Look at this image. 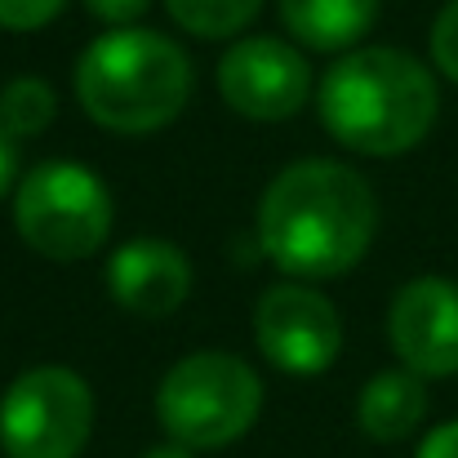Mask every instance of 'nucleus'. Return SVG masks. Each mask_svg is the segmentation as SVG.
Instances as JSON below:
<instances>
[{
  "label": "nucleus",
  "instance_id": "nucleus-1",
  "mask_svg": "<svg viewBox=\"0 0 458 458\" xmlns=\"http://www.w3.org/2000/svg\"><path fill=\"white\" fill-rule=\"evenodd\" d=\"M378 232V196L343 160H294L259 200V245L290 281L352 272Z\"/></svg>",
  "mask_w": 458,
  "mask_h": 458
},
{
  "label": "nucleus",
  "instance_id": "nucleus-2",
  "mask_svg": "<svg viewBox=\"0 0 458 458\" xmlns=\"http://www.w3.org/2000/svg\"><path fill=\"white\" fill-rule=\"evenodd\" d=\"M325 134L360 156L414 152L441 112V89L428 63L392 45L347 49L316 89Z\"/></svg>",
  "mask_w": 458,
  "mask_h": 458
},
{
  "label": "nucleus",
  "instance_id": "nucleus-3",
  "mask_svg": "<svg viewBox=\"0 0 458 458\" xmlns=\"http://www.w3.org/2000/svg\"><path fill=\"white\" fill-rule=\"evenodd\" d=\"M76 98L98 130L156 134L174 125L191 98V58L152 27H112L89 40L76 63Z\"/></svg>",
  "mask_w": 458,
  "mask_h": 458
},
{
  "label": "nucleus",
  "instance_id": "nucleus-4",
  "mask_svg": "<svg viewBox=\"0 0 458 458\" xmlns=\"http://www.w3.org/2000/svg\"><path fill=\"white\" fill-rule=\"evenodd\" d=\"M263 410V383L232 352H191L156 387V419L187 450H223L241 441Z\"/></svg>",
  "mask_w": 458,
  "mask_h": 458
},
{
  "label": "nucleus",
  "instance_id": "nucleus-5",
  "mask_svg": "<svg viewBox=\"0 0 458 458\" xmlns=\"http://www.w3.org/2000/svg\"><path fill=\"white\" fill-rule=\"evenodd\" d=\"M116 205L103 178L76 160H45L13 187V227L49 263H81L112 236Z\"/></svg>",
  "mask_w": 458,
  "mask_h": 458
},
{
  "label": "nucleus",
  "instance_id": "nucleus-6",
  "mask_svg": "<svg viewBox=\"0 0 458 458\" xmlns=\"http://www.w3.org/2000/svg\"><path fill=\"white\" fill-rule=\"evenodd\" d=\"M94 432V392L67 365H36L0 396L4 458H81Z\"/></svg>",
  "mask_w": 458,
  "mask_h": 458
},
{
  "label": "nucleus",
  "instance_id": "nucleus-7",
  "mask_svg": "<svg viewBox=\"0 0 458 458\" xmlns=\"http://www.w3.org/2000/svg\"><path fill=\"white\" fill-rule=\"evenodd\" d=\"M254 343L285 374H299V378L325 374L343 347L338 307L307 281H281L263 290V299L254 307Z\"/></svg>",
  "mask_w": 458,
  "mask_h": 458
},
{
  "label": "nucleus",
  "instance_id": "nucleus-8",
  "mask_svg": "<svg viewBox=\"0 0 458 458\" xmlns=\"http://www.w3.org/2000/svg\"><path fill=\"white\" fill-rule=\"evenodd\" d=\"M218 94L245 121H290L311 98V67L307 58L276 36H245L232 40L218 58Z\"/></svg>",
  "mask_w": 458,
  "mask_h": 458
},
{
  "label": "nucleus",
  "instance_id": "nucleus-9",
  "mask_svg": "<svg viewBox=\"0 0 458 458\" xmlns=\"http://www.w3.org/2000/svg\"><path fill=\"white\" fill-rule=\"evenodd\" d=\"M387 343L396 360L419 378L458 374V281L414 276L387 307Z\"/></svg>",
  "mask_w": 458,
  "mask_h": 458
},
{
  "label": "nucleus",
  "instance_id": "nucleus-10",
  "mask_svg": "<svg viewBox=\"0 0 458 458\" xmlns=\"http://www.w3.org/2000/svg\"><path fill=\"white\" fill-rule=\"evenodd\" d=\"M107 294L125 311L160 320L169 311L187 303L191 294V263L178 245L160 241V236H139L125 241L112 259H107Z\"/></svg>",
  "mask_w": 458,
  "mask_h": 458
},
{
  "label": "nucleus",
  "instance_id": "nucleus-11",
  "mask_svg": "<svg viewBox=\"0 0 458 458\" xmlns=\"http://www.w3.org/2000/svg\"><path fill=\"white\" fill-rule=\"evenodd\" d=\"M428 419V387L419 374L410 369H383L374 374L365 387H360V401H356V423L369 441L378 445H392V441H405L423 428Z\"/></svg>",
  "mask_w": 458,
  "mask_h": 458
},
{
  "label": "nucleus",
  "instance_id": "nucleus-12",
  "mask_svg": "<svg viewBox=\"0 0 458 458\" xmlns=\"http://www.w3.org/2000/svg\"><path fill=\"white\" fill-rule=\"evenodd\" d=\"M378 18V0H281V22L290 36L320 49V54H347L356 49Z\"/></svg>",
  "mask_w": 458,
  "mask_h": 458
},
{
  "label": "nucleus",
  "instance_id": "nucleus-13",
  "mask_svg": "<svg viewBox=\"0 0 458 458\" xmlns=\"http://www.w3.org/2000/svg\"><path fill=\"white\" fill-rule=\"evenodd\" d=\"M58 112V94L49 81L40 76H13L0 89V130L9 139H36L54 125Z\"/></svg>",
  "mask_w": 458,
  "mask_h": 458
},
{
  "label": "nucleus",
  "instance_id": "nucleus-14",
  "mask_svg": "<svg viewBox=\"0 0 458 458\" xmlns=\"http://www.w3.org/2000/svg\"><path fill=\"white\" fill-rule=\"evenodd\" d=\"M165 9L187 36L227 40V36H241L254 22L263 0H165Z\"/></svg>",
  "mask_w": 458,
  "mask_h": 458
},
{
  "label": "nucleus",
  "instance_id": "nucleus-15",
  "mask_svg": "<svg viewBox=\"0 0 458 458\" xmlns=\"http://www.w3.org/2000/svg\"><path fill=\"white\" fill-rule=\"evenodd\" d=\"M432 63H437V72L458 85V0H445L441 4V13L432 18Z\"/></svg>",
  "mask_w": 458,
  "mask_h": 458
},
{
  "label": "nucleus",
  "instance_id": "nucleus-16",
  "mask_svg": "<svg viewBox=\"0 0 458 458\" xmlns=\"http://www.w3.org/2000/svg\"><path fill=\"white\" fill-rule=\"evenodd\" d=\"M63 9H67V0H0V27L4 31H40Z\"/></svg>",
  "mask_w": 458,
  "mask_h": 458
},
{
  "label": "nucleus",
  "instance_id": "nucleus-17",
  "mask_svg": "<svg viewBox=\"0 0 458 458\" xmlns=\"http://www.w3.org/2000/svg\"><path fill=\"white\" fill-rule=\"evenodd\" d=\"M148 4H152V0H85V9H89L98 22H107V27H134V22L148 13Z\"/></svg>",
  "mask_w": 458,
  "mask_h": 458
},
{
  "label": "nucleus",
  "instance_id": "nucleus-18",
  "mask_svg": "<svg viewBox=\"0 0 458 458\" xmlns=\"http://www.w3.org/2000/svg\"><path fill=\"white\" fill-rule=\"evenodd\" d=\"M414 458H458V419L432 428V432L423 437V445H419Z\"/></svg>",
  "mask_w": 458,
  "mask_h": 458
},
{
  "label": "nucleus",
  "instance_id": "nucleus-19",
  "mask_svg": "<svg viewBox=\"0 0 458 458\" xmlns=\"http://www.w3.org/2000/svg\"><path fill=\"white\" fill-rule=\"evenodd\" d=\"M13 187H18V160H13V143H9V134L0 130V200H4Z\"/></svg>",
  "mask_w": 458,
  "mask_h": 458
},
{
  "label": "nucleus",
  "instance_id": "nucleus-20",
  "mask_svg": "<svg viewBox=\"0 0 458 458\" xmlns=\"http://www.w3.org/2000/svg\"><path fill=\"white\" fill-rule=\"evenodd\" d=\"M143 458H196L187 445H156V450H148Z\"/></svg>",
  "mask_w": 458,
  "mask_h": 458
}]
</instances>
